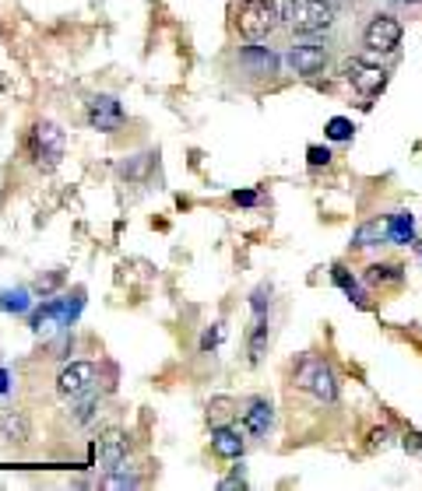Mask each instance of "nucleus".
<instances>
[{
    "instance_id": "f257e3e1",
    "label": "nucleus",
    "mask_w": 422,
    "mask_h": 491,
    "mask_svg": "<svg viewBox=\"0 0 422 491\" xmlns=\"http://www.w3.org/2000/svg\"><path fill=\"white\" fill-rule=\"evenodd\" d=\"M278 11L296 36H317L335 21V7L324 0H278Z\"/></svg>"
},
{
    "instance_id": "f03ea898",
    "label": "nucleus",
    "mask_w": 422,
    "mask_h": 491,
    "mask_svg": "<svg viewBox=\"0 0 422 491\" xmlns=\"http://www.w3.org/2000/svg\"><path fill=\"white\" fill-rule=\"evenodd\" d=\"M278 21H282L278 0H243L240 11H236V29H240V36H246L250 43L271 36Z\"/></svg>"
},
{
    "instance_id": "7ed1b4c3",
    "label": "nucleus",
    "mask_w": 422,
    "mask_h": 491,
    "mask_svg": "<svg viewBox=\"0 0 422 491\" xmlns=\"http://www.w3.org/2000/svg\"><path fill=\"white\" fill-rule=\"evenodd\" d=\"M362 43L369 53H394L401 46V21L394 14H376L366 32H362Z\"/></svg>"
},
{
    "instance_id": "20e7f679",
    "label": "nucleus",
    "mask_w": 422,
    "mask_h": 491,
    "mask_svg": "<svg viewBox=\"0 0 422 491\" xmlns=\"http://www.w3.org/2000/svg\"><path fill=\"white\" fill-rule=\"evenodd\" d=\"M345 78H349V85L360 92V95H380L384 88H387V70L384 67H376V63H366V60H349L345 63Z\"/></svg>"
},
{
    "instance_id": "39448f33",
    "label": "nucleus",
    "mask_w": 422,
    "mask_h": 491,
    "mask_svg": "<svg viewBox=\"0 0 422 491\" xmlns=\"http://www.w3.org/2000/svg\"><path fill=\"white\" fill-rule=\"evenodd\" d=\"M296 382H300L302 389L317 393L320 400H335V397H338V386H335L331 369H327L324 362H317V358H306V362H302L300 372H296Z\"/></svg>"
},
{
    "instance_id": "423d86ee",
    "label": "nucleus",
    "mask_w": 422,
    "mask_h": 491,
    "mask_svg": "<svg viewBox=\"0 0 422 491\" xmlns=\"http://www.w3.org/2000/svg\"><path fill=\"white\" fill-rule=\"evenodd\" d=\"M32 155H36V162L39 165L46 159V168H54V165L61 162V155H63L61 127H54V123H36V130H32Z\"/></svg>"
},
{
    "instance_id": "0eeeda50",
    "label": "nucleus",
    "mask_w": 422,
    "mask_h": 491,
    "mask_svg": "<svg viewBox=\"0 0 422 491\" xmlns=\"http://www.w3.org/2000/svg\"><path fill=\"white\" fill-rule=\"evenodd\" d=\"M240 425H243V436H250V438L268 436V432H271V425H275V407H271V400H264V397L250 400V404H246V411H243Z\"/></svg>"
},
{
    "instance_id": "6e6552de",
    "label": "nucleus",
    "mask_w": 422,
    "mask_h": 491,
    "mask_svg": "<svg viewBox=\"0 0 422 491\" xmlns=\"http://www.w3.org/2000/svg\"><path fill=\"white\" fill-rule=\"evenodd\" d=\"M88 123H92L95 130H103V134H113V130L123 127V106L113 95H95V99L88 102Z\"/></svg>"
},
{
    "instance_id": "1a4fd4ad",
    "label": "nucleus",
    "mask_w": 422,
    "mask_h": 491,
    "mask_svg": "<svg viewBox=\"0 0 422 491\" xmlns=\"http://www.w3.org/2000/svg\"><path fill=\"white\" fill-rule=\"evenodd\" d=\"M92 382H95V365L92 362H70L57 376V389L63 397H81V393L92 389Z\"/></svg>"
},
{
    "instance_id": "9d476101",
    "label": "nucleus",
    "mask_w": 422,
    "mask_h": 491,
    "mask_svg": "<svg viewBox=\"0 0 422 491\" xmlns=\"http://www.w3.org/2000/svg\"><path fill=\"white\" fill-rule=\"evenodd\" d=\"M289 63H293V70H296V74H302V78H313V74H320V70L327 67V50H324V43L293 46Z\"/></svg>"
},
{
    "instance_id": "9b49d317",
    "label": "nucleus",
    "mask_w": 422,
    "mask_h": 491,
    "mask_svg": "<svg viewBox=\"0 0 422 491\" xmlns=\"http://www.w3.org/2000/svg\"><path fill=\"white\" fill-rule=\"evenodd\" d=\"M240 67L250 78H271V74H278V56L264 46H243Z\"/></svg>"
},
{
    "instance_id": "f8f14e48",
    "label": "nucleus",
    "mask_w": 422,
    "mask_h": 491,
    "mask_svg": "<svg viewBox=\"0 0 422 491\" xmlns=\"http://www.w3.org/2000/svg\"><path fill=\"white\" fill-rule=\"evenodd\" d=\"M211 453H215V456H222V460H240L243 456V436L236 432V429H229V425L215 429V436H211Z\"/></svg>"
},
{
    "instance_id": "ddd939ff",
    "label": "nucleus",
    "mask_w": 422,
    "mask_h": 491,
    "mask_svg": "<svg viewBox=\"0 0 422 491\" xmlns=\"http://www.w3.org/2000/svg\"><path fill=\"white\" fill-rule=\"evenodd\" d=\"M366 281L373 288H394L405 281V267L401 264H373V267H366Z\"/></svg>"
},
{
    "instance_id": "4468645a",
    "label": "nucleus",
    "mask_w": 422,
    "mask_h": 491,
    "mask_svg": "<svg viewBox=\"0 0 422 491\" xmlns=\"http://www.w3.org/2000/svg\"><path fill=\"white\" fill-rule=\"evenodd\" d=\"M387 239H391V242H401V246L416 242V218L405 215V211L391 215V218H387Z\"/></svg>"
},
{
    "instance_id": "2eb2a0df",
    "label": "nucleus",
    "mask_w": 422,
    "mask_h": 491,
    "mask_svg": "<svg viewBox=\"0 0 422 491\" xmlns=\"http://www.w3.org/2000/svg\"><path fill=\"white\" fill-rule=\"evenodd\" d=\"M0 438H7V442H29V418L21 411H7L0 418Z\"/></svg>"
},
{
    "instance_id": "dca6fc26",
    "label": "nucleus",
    "mask_w": 422,
    "mask_h": 491,
    "mask_svg": "<svg viewBox=\"0 0 422 491\" xmlns=\"http://www.w3.org/2000/svg\"><path fill=\"white\" fill-rule=\"evenodd\" d=\"M123 460H127V438L120 432H113V436L103 442V467L106 471H120Z\"/></svg>"
},
{
    "instance_id": "f3484780",
    "label": "nucleus",
    "mask_w": 422,
    "mask_h": 491,
    "mask_svg": "<svg viewBox=\"0 0 422 491\" xmlns=\"http://www.w3.org/2000/svg\"><path fill=\"white\" fill-rule=\"evenodd\" d=\"M233 414H236V400H229V397H215V400L208 404V425H211V429L229 425Z\"/></svg>"
},
{
    "instance_id": "a211bd4d",
    "label": "nucleus",
    "mask_w": 422,
    "mask_h": 491,
    "mask_svg": "<svg viewBox=\"0 0 422 491\" xmlns=\"http://www.w3.org/2000/svg\"><path fill=\"white\" fill-rule=\"evenodd\" d=\"M250 362L257 365L261 358H264V351H268V320H264V313H257V323L250 330Z\"/></svg>"
},
{
    "instance_id": "6ab92c4d",
    "label": "nucleus",
    "mask_w": 422,
    "mask_h": 491,
    "mask_svg": "<svg viewBox=\"0 0 422 491\" xmlns=\"http://www.w3.org/2000/svg\"><path fill=\"white\" fill-rule=\"evenodd\" d=\"M380 239H387V221H366L360 232L352 235V246H373Z\"/></svg>"
},
{
    "instance_id": "aec40b11",
    "label": "nucleus",
    "mask_w": 422,
    "mask_h": 491,
    "mask_svg": "<svg viewBox=\"0 0 422 491\" xmlns=\"http://www.w3.org/2000/svg\"><path fill=\"white\" fill-rule=\"evenodd\" d=\"M356 134V127H352V119H345V116H335L331 123H327V137L331 141H349Z\"/></svg>"
},
{
    "instance_id": "412c9836",
    "label": "nucleus",
    "mask_w": 422,
    "mask_h": 491,
    "mask_svg": "<svg viewBox=\"0 0 422 491\" xmlns=\"http://www.w3.org/2000/svg\"><path fill=\"white\" fill-rule=\"evenodd\" d=\"M222 333H226L222 323H211V327L204 330V337H201V351H204V355H208V351H215V348L222 344Z\"/></svg>"
},
{
    "instance_id": "4be33fe9",
    "label": "nucleus",
    "mask_w": 422,
    "mask_h": 491,
    "mask_svg": "<svg viewBox=\"0 0 422 491\" xmlns=\"http://www.w3.org/2000/svg\"><path fill=\"white\" fill-rule=\"evenodd\" d=\"M335 281H338V284H342V288H345V291H349V299H356V302H366V299H362V291H360V284H356V281H352V277H349V274L342 271V267H335Z\"/></svg>"
},
{
    "instance_id": "5701e85b",
    "label": "nucleus",
    "mask_w": 422,
    "mask_h": 491,
    "mask_svg": "<svg viewBox=\"0 0 422 491\" xmlns=\"http://www.w3.org/2000/svg\"><path fill=\"white\" fill-rule=\"evenodd\" d=\"M4 309L25 313V309H29V302H25V291H21V288H18V291H7V295H4Z\"/></svg>"
},
{
    "instance_id": "b1692460",
    "label": "nucleus",
    "mask_w": 422,
    "mask_h": 491,
    "mask_svg": "<svg viewBox=\"0 0 422 491\" xmlns=\"http://www.w3.org/2000/svg\"><path fill=\"white\" fill-rule=\"evenodd\" d=\"M306 159H310V165H313V168H320V165L331 162V148H320V144H313V148L306 151Z\"/></svg>"
},
{
    "instance_id": "393cba45",
    "label": "nucleus",
    "mask_w": 422,
    "mask_h": 491,
    "mask_svg": "<svg viewBox=\"0 0 422 491\" xmlns=\"http://www.w3.org/2000/svg\"><path fill=\"white\" fill-rule=\"evenodd\" d=\"M63 281V274H50V277H46V281H43V277H39V291H50V288H57V284H61Z\"/></svg>"
},
{
    "instance_id": "a878e982",
    "label": "nucleus",
    "mask_w": 422,
    "mask_h": 491,
    "mask_svg": "<svg viewBox=\"0 0 422 491\" xmlns=\"http://www.w3.org/2000/svg\"><path fill=\"white\" fill-rule=\"evenodd\" d=\"M236 204H257V193L253 190H243V193H233Z\"/></svg>"
},
{
    "instance_id": "bb28decb",
    "label": "nucleus",
    "mask_w": 422,
    "mask_h": 491,
    "mask_svg": "<svg viewBox=\"0 0 422 491\" xmlns=\"http://www.w3.org/2000/svg\"><path fill=\"white\" fill-rule=\"evenodd\" d=\"M369 438H373V446H384V442H387V432H384V429H376Z\"/></svg>"
},
{
    "instance_id": "cd10ccee",
    "label": "nucleus",
    "mask_w": 422,
    "mask_h": 491,
    "mask_svg": "<svg viewBox=\"0 0 422 491\" xmlns=\"http://www.w3.org/2000/svg\"><path fill=\"white\" fill-rule=\"evenodd\" d=\"M7 389V372H0V393Z\"/></svg>"
},
{
    "instance_id": "c85d7f7f",
    "label": "nucleus",
    "mask_w": 422,
    "mask_h": 491,
    "mask_svg": "<svg viewBox=\"0 0 422 491\" xmlns=\"http://www.w3.org/2000/svg\"><path fill=\"white\" fill-rule=\"evenodd\" d=\"M416 250H419V257H422V242H416Z\"/></svg>"
},
{
    "instance_id": "c756f323",
    "label": "nucleus",
    "mask_w": 422,
    "mask_h": 491,
    "mask_svg": "<svg viewBox=\"0 0 422 491\" xmlns=\"http://www.w3.org/2000/svg\"><path fill=\"white\" fill-rule=\"evenodd\" d=\"M409 4H422V0H409Z\"/></svg>"
}]
</instances>
